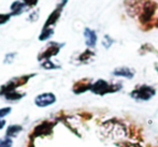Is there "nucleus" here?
I'll return each instance as SVG.
<instances>
[{
	"label": "nucleus",
	"instance_id": "f257e3e1",
	"mask_svg": "<svg viewBox=\"0 0 158 147\" xmlns=\"http://www.w3.org/2000/svg\"><path fill=\"white\" fill-rule=\"evenodd\" d=\"M122 88H123V85L121 83L110 84L106 80H98V81H96L92 84L90 91L93 93H95V95L104 96V95H108V93L117 92Z\"/></svg>",
	"mask_w": 158,
	"mask_h": 147
},
{
	"label": "nucleus",
	"instance_id": "f03ea898",
	"mask_svg": "<svg viewBox=\"0 0 158 147\" xmlns=\"http://www.w3.org/2000/svg\"><path fill=\"white\" fill-rule=\"evenodd\" d=\"M35 74H28V75H21V76L13 77V79L10 80L8 83L3 84V85L0 87V96L3 97V96L6 95L8 92L16 90L19 87L25 85V84L27 83L31 77L35 76Z\"/></svg>",
	"mask_w": 158,
	"mask_h": 147
},
{
	"label": "nucleus",
	"instance_id": "7ed1b4c3",
	"mask_svg": "<svg viewBox=\"0 0 158 147\" xmlns=\"http://www.w3.org/2000/svg\"><path fill=\"white\" fill-rule=\"evenodd\" d=\"M156 95V90L150 85H141L130 92V97L137 101H148Z\"/></svg>",
	"mask_w": 158,
	"mask_h": 147
},
{
	"label": "nucleus",
	"instance_id": "20e7f679",
	"mask_svg": "<svg viewBox=\"0 0 158 147\" xmlns=\"http://www.w3.org/2000/svg\"><path fill=\"white\" fill-rule=\"evenodd\" d=\"M64 45V43H57V42H50L46 45V47L43 50V52L40 53L38 56L39 61H45V60H51V58L56 56L59 52L60 48Z\"/></svg>",
	"mask_w": 158,
	"mask_h": 147
},
{
	"label": "nucleus",
	"instance_id": "39448f33",
	"mask_svg": "<svg viewBox=\"0 0 158 147\" xmlns=\"http://www.w3.org/2000/svg\"><path fill=\"white\" fill-rule=\"evenodd\" d=\"M67 2H68V0H61L60 3L56 6V9H55V10L50 14V16L48 17V19H46V22L44 23V26H43L42 29L53 28L55 25H56L57 21H58L59 17H60V14H61V12H63V10H64V6H66Z\"/></svg>",
	"mask_w": 158,
	"mask_h": 147
},
{
	"label": "nucleus",
	"instance_id": "423d86ee",
	"mask_svg": "<svg viewBox=\"0 0 158 147\" xmlns=\"http://www.w3.org/2000/svg\"><path fill=\"white\" fill-rule=\"evenodd\" d=\"M56 126L55 122H51V121H43L41 124H39L35 129L32 130L31 137H48V135L52 134L53 129Z\"/></svg>",
	"mask_w": 158,
	"mask_h": 147
},
{
	"label": "nucleus",
	"instance_id": "0eeeda50",
	"mask_svg": "<svg viewBox=\"0 0 158 147\" xmlns=\"http://www.w3.org/2000/svg\"><path fill=\"white\" fill-rule=\"evenodd\" d=\"M155 10H156V4L153 1L148 0V2L143 4V10H142L141 14H140V21H141L142 24H148L151 22L153 15L155 13Z\"/></svg>",
	"mask_w": 158,
	"mask_h": 147
},
{
	"label": "nucleus",
	"instance_id": "6e6552de",
	"mask_svg": "<svg viewBox=\"0 0 158 147\" xmlns=\"http://www.w3.org/2000/svg\"><path fill=\"white\" fill-rule=\"evenodd\" d=\"M56 102V96L52 92H44L35 98V104L38 108H46Z\"/></svg>",
	"mask_w": 158,
	"mask_h": 147
},
{
	"label": "nucleus",
	"instance_id": "1a4fd4ad",
	"mask_svg": "<svg viewBox=\"0 0 158 147\" xmlns=\"http://www.w3.org/2000/svg\"><path fill=\"white\" fill-rule=\"evenodd\" d=\"M92 82L88 79H83L77 81V83H74L72 87V91L75 93V95H81V93L85 92L87 90H90V87H92Z\"/></svg>",
	"mask_w": 158,
	"mask_h": 147
},
{
	"label": "nucleus",
	"instance_id": "9d476101",
	"mask_svg": "<svg viewBox=\"0 0 158 147\" xmlns=\"http://www.w3.org/2000/svg\"><path fill=\"white\" fill-rule=\"evenodd\" d=\"M113 75L117 77H124V79H132L135 76V71L128 67H118L113 70Z\"/></svg>",
	"mask_w": 158,
	"mask_h": 147
},
{
	"label": "nucleus",
	"instance_id": "9b49d317",
	"mask_svg": "<svg viewBox=\"0 0 158 147\" xmlns=\"http://www.w3.org/2000/svg\"><path fill=\"white\" fill-rule=\"evenodd\" d=\"M84 38H85V44L88 47L93 48L97 44V33L95 30L90 29V28H85L84 29Z\"/></svg>",
	"mask_w": 158,
	"mask_h": 147
},
{
	"label": "nucleus",
	"instance_id": "f8f14e48",
	"mask_svg": "<svg viewBox=\"0 0 158 147\" xmlns=\"http://www.w3.org/2000/svg\"><path fill=\"white\" fill-rule=\"evenodd\" d=\"M28 6H26L25 3H24L23 1H19V0H16V1H14L12 4H11V16H17V15H21L23 12H25V11L28 10Z\"/></svg>",
	"mask_w": 158,
	"mask_h": 147
},
{
	"label": "nucleus",
	"instance_id": "ddd939ff",
	"mask_svg": "<svg viewBox=\"0 0 158 147\" xmlns=\"http://www.w3.org/2000/svg\"><path fill=\"white\" fill-rule=\"evenodd\" d=\"M23 126L21 125H17V124H14V125H10V126L6 128V137H15L19 134V133L23 131Z\"/></svg>",
	"mask_w": 158,
	"mask_h": 147
},
{
	"label": "nucleus",
	"instance_id": "4468645a",
	"mask_svg": "<svg viewBox=\"0 0 158 147\" xmlns=\"http://www.w3.org/2000/svg\"><path fill=\"white\" fill-rule=\"evenodd\" d=\"M26 96V93L24 92H19V91L17 90H14V91H11V92H8L6 95L3 96V98L6 100H8V101H19V100H21L22 98H24Z\"/></svg>",
	"mask_w": 158,
	"mask_h": 147
},
{
	"label": "nucleus",
	"instance_id": "2eb2a0df",
	"mask_svg": "<svg viewBox=\"0 0 158 147\" xmlns=\"http://www.w3.org/2000/svg\"><path fill=\"white\" fill-rule=\"evenodd\" d=\"M94 56L95 53L92 50H86L85 52H83L79 56V61L82 62V63H87V62H89L90 60L94 58Z\"/></svg>",
	"mask_w": 158,
	"mask_h": 147
},
{
	"label": "nucleus",
	"instance_id": "dca6fc26",
	"mask_svg": "<svg viewBox=\"0 0 158 147\" xmlns=\"http://www.w3.org/2000/svg\"><path fill=\"white\" fill-rule=\"evenodd\" d=\"M54 35V28H48V29H42L41 33L39 35L40 41H46Z\"/></svg>",
	"mask_w": 158,
	"mask_h": 147
},
{
	"label": "nucleus",
	"instance_id": "f3484780",
	"mask_svg": "<svg viewBox=\"0 0 158 147\" xmlns=\"http://www.w3.org/2000/svg\"><path fill=\"white\" fill-rule=\"evenodd\" d=\"M41 67L45 70H54V69H59L60 67L55 64L54 62H52L51 60H45V61H42Z\"/></svg>",
	"mask_w": 158,
	"mask_h": 147
},
{
	"label": "nucleus",
	"instance_id": "a211bd4d",
	"mask_svg": "<svg viewBox=\"0 0 158 147\" xmlns=\"http://www.w3.org/2000/svg\"><path fill=\"white\" fill-rule=\"evenodd\" d=\"M13 141L11 137H3L0 139V147H12Z\"/></svg>",
	"mask_w": 158,
	"mask_h": 147
},
{
	"label": "nucleus",
	"instance_id": "6ab92c4d",
	"mask_svg": "<svg viewBox=\"0 0 158 147\" xmlns=\"http://www.w3.org/2000/svg\"><path fill=\"white\" fill-rule=\"evenodd\" d=\"M114 43V40L110 37V35H104L103 37V41H102V45L104 46L106 48H110L112 46V44Z\"/></svg>",
	"mask_w": 158,
	"mask_h": 147
},
{
	"label": "nucleus",
	"instance_id": "aec40b11",
	"mask_svg": "<svg viewBox=\"0 0 158 147\" xmlns=\"http://www.w3.org/2000/svg\"><path fill=\"white\" fill-rule=\"evenodd\" d=\"M117 146L119 147H141L140 146V144H137V143H130V142H118V143H116Z\"/></svg>",
	"mask_w": 158,
	"mask_h": 147
},
{
	"label": "nucleus",
	"instance_id": "412c9836",
	"mask_svg": "<svg viewBox=\"0 0 158 147\" xmlns=\"http://www.w3.org/2000/svg\"><path fill=\"white\" fill-rule=\"evenodd\" d=\"M11 111H12V108H11L10 106H6V108H0V119H2L3 117L8 116V115L11 113Z\"/></svg>",
	"mask_w": 158,
	"mask_h": 147
},
{
	"label": "nucleus",
	"instance_id": "4be33fe9",
	"mask_svg": "<svg viewBox=\"0 0 158 147\" xmlns=\"http://www.w3.org/2000/svg\"><path fill=\"white\" fill-rule=\"evenodd\" d=\"M15 56H16L15 53H9V54H6V57H4V63H11L14 60Z\"/></svg>",
	"mask_w": 158,
	"mask_h": 147
},
{
	"label": "nucleus",
	"instance_id": "5701e85b",
	"mask_svg": "<svg viewBox=\"0 0 158 147\" xmlns=\"http://www.w3.org/2000/svg\"><path fill=\"white\" fill-rule=\"evenodd\" d=\"M10 17H11L10 13H9V14H0V25H3L6 22H9Z\"/></svg>",
	"mask_w": 158,
	"mask_h": 147
},
{
	"label": "nucleus",
	"instance_id": "b1692460",
	"mask_svg": "<svg viewBox=\"0 0 158 147\" xmlns=\"http://www.w3.org/2000/svg\"><path fill=\"white\" fill-rule=\"evenodd\" d=\"M22 1H23L24 3L28 6V8H32V6H37V3H38L39 0H22Z\"/></svg>",
	"mask_w": 158,
	"mask_h": 147
},
{
	"label": "nucleus",
	"instance_id": "393cba45",
	"mask_svg": "<svg viewBox=\"0 0 158 147\" xmlns=\"http://www.w3.org/2000/svg\"><path fill=\"white\" fill-rule=\"evenodd\" d=\"M6 120H4V119H0V130H1V129H3L4 127H6Z\"/></svg>",
	"mask_w": 158,
	"mask_h": 147
}]
</instances>
